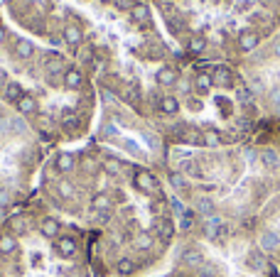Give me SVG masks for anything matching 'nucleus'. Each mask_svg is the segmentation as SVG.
<instances>
[{
    "label": "nucleus",
    "instance_id": "obj_1",
    "mask_svg": "<svg viewBox=\"0 0 280 277\" xmlns=\"http://www.w3.org/2000/svg\"><path fill=\"white\" fill-rule=\"evenodd\" d=\"M2 17L72 56L98 91L138 113L152 71L177 52L150 0H2Z\"/></svg>",
    "mask_w": 280,
    "mask_h": 277
},
{
    "label": "nucleus",
    "instance_id": "obj_2",
    "mask_svg": "<svg viewBox=\"0 0 280 277\" xmlns=\"http://www.w3.org/2000/svg\"><path fill=\"white\" fill-rule=\"evenodd\" d=\"M0 103L18 111L52 150L88 142L98 86L72 56L15 29L0 10Z\"/></svg>",
    "mask_w": 280,
    "mask_h": 277
},
{
    "label": "nucleus",
    "instance_id": "obj_3",
    "mask_svg": "<svg viewBox=\"0 0 280 277\" xmlns=\"http://www.w3.org/2000/svg\"><path fill=\"white\" fill-rule=\"evenodd\" d=\"M52 147L18 111L0 103V216L28 206Z\"/></svg>",
    "mask_w": 280,
    "mask_h": 277
},
{
    "label": "nucleus",
    "instance_id": "obj_4",
    "mask_svg": "<svg viewBox=\"0 0 280 277\" xmlns=\"http://www.w3.org/2000/svg\"><path fill=\"white\" fill-rule=\"evenodd\" d=\"M212 76H214V86H219V88H234V83H236L234 81V71L224 64H216Z\"/></svg>",
    "mask_w": 280,
    "mask_h": 277
},
{
    "label": "nucleus",
    "instance_id": "obj_5",
    "mask_svg": "<svg viewBox=\"0 0 280 277\" xmlns=\"http://www.w3.org/2000/svg\"><path fill=\"white\" fill-rule=\"evenodd\" d=\"M258 42H260V37L251 32V29H244L241 34H238V49L241 52H253L256 47H258Z\"/></svg>",
    "mask_w": 280,
    "mask_h": 277
},
{
    "label": "nucleus",
    "instance_id": "obj_6",
    "mask_svg": "<svg viewBox=\"0 0 280 277\" xmlns=\"http://www.w3.org/2000/svg\"><path fill=\"white\" fill-rule=\"evenodd\" d=\"M202 138H204V147H209V150H216V147L224 142L222 133L214 130V128H204V130H202Z\"/></svg>",
    "mask_w": 280,
    "mask_h": 277
},
{
    "label": "nucleus",
    "instance_id": "obj_7",
    "mask_svg": "<svg viewBox=\"0 0 280 277\" xmlns=\"http://www.w3.org/2000/svg\"><path fill=\"white\" fill-rule=\"evenodd\" d=\"M260 248L268 250V253L278 250V248H280V238H278V233H273V231H263V236H260Z\"/></svg>",
    "mask_w": 280,
    "mask_h": 277
},
{
    "label": "nucleus",
    "instance_id": "obj_8",
    "mask_svg": "<svg viewBox=\"0 0 280 277\" xmlns=\"http://www.w3.org/2000/svg\"><path fill=\"white\" fill-rule=\"evenodd\" d=\"M182 258H184V265H190V268H199V265H204V258H202V253H199V250H187Z\"/></svg>",
    "mask_w": 280,
    "mask_h": 277
},
{
    "label": "nucleus",
    "instance_id": "obj_9",
    "mask_svg": "<svg viewBox=\"0 0 280 277\" xmlns=\"http://www.w3.org/2000/svg\"><path fill=\"white\" fill-rule=\"evenodd\" d=\"M260 160H263V165H266V167H270V169H276V167L280 165V162H278V155H276L273 150H263Z\"/></svg>",
    "mask_w": 280,
    "mask_h": 277
},
{
    "label": "nucleus",
    "instance_id": "obj_10",
    "mask_svg": "<svg viewBox=\"0 0 280 277\" xmlns=\"http://www.w3.org/2000/svg\"><path fill=\"white\" fill-rule=\"evenodd\" d=\"M236 96H238V101H241L244 106H251L253 103V93H251V88H246V86H244V88H238V91H236Z\"/></svg>",
    "mask_w": 280,
    "mask_h": 277
},
{
    "label": "nucleus",
    "instance_id": "obj_11",
    "mask_svg": "<svg viewBox=\"0 0 280 277\" xmlns=\"http://www.w3.org/2000/svg\"><path fill=\"white\" fill-rule=\"evenodd\" d=\"M248 265H251L253 270H263V258H260L258 253H251V255H248Z\"/></svg>",
    "mask_w": 280,
    "mask_h": 277
},
{
    "label": "nucleus",
    "instance_id": "obj_12",
    "mask_svg": "<svg viewBox=\"0 0 280 277\" xmlns=\"http://www.w3.org/2000/svg\"><path fill=\"white\" fill-rule=\"evenodd\" d=\"M270 101H273L276 106H280V86H276V88L270 91Z\"/></svg>",
    "mask_w": 280,
    "mask_h": 277
},
{
    "label": "nucleus",
    "instance_id": "obj_13",
    "mask_svg": "<svg viewBox=\"0 0 280 277\" xmlns=\"http://www.w3.org/2000/svg\"><path fill=\"white\" fill-rule=\"evenodd\" d=\"M276 56H278V59H280V42H278V44H276Z\"/></svg>",
    "mask_w": 280,
    "mask_h": 277
},
{
    "label": "nucleus",
    "instance_id": "obj_14",
    "mask_svg": "<svg viewBox=\"0 0 280 277\" xmlns=\"http://www.w3.org/2000/svg\"><path fill=\"white\" fill-rule=\"evenodd\" d=\"M0 10H2V0H0Z\"/></svg>",
    "mask_w": 280,
    "mask_h": 277
}]
</instances>
